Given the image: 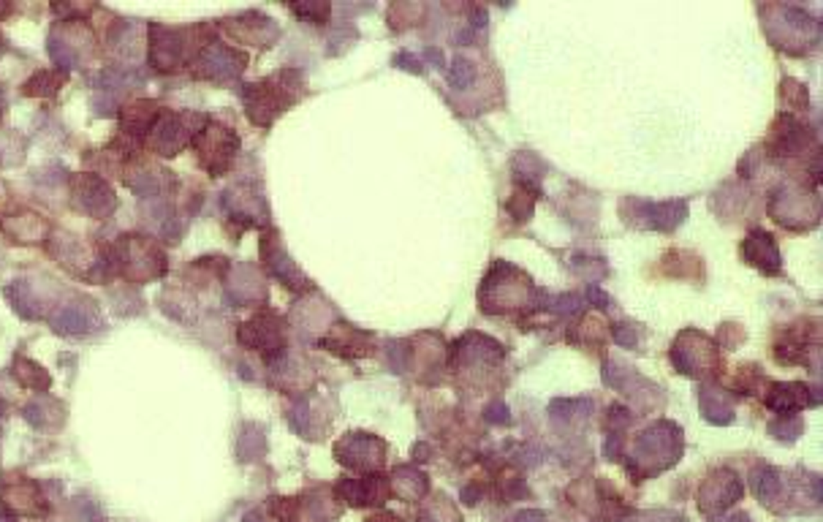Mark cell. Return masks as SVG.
<instances>
[{"label":"cell","mask_w":823,"mask_h":522,"mask_svg":"<svg viewBox=\"0 0 823 522\" xmlns=\"http://www.w3.org/2000/svg\"><path fill=\"white\" fill-rule=\"evenodd\" d=\"M193 125H196V115H190V112H185V115H177V112L158 115L153 131H150L153 133V150L166 155V158L177 155L190 136H199V131Z\"/></svg>","instance_id":"obj_1"},{"label":"cell","mask_w":823,"mask_h":522,"mask_svg":"<svg viewBox=\"0 0 823 522\" xmlns=\"http://www.w3.org/2000/svg\"><path fill=\"white\" fill-rule=\"evenodd\" d=\"M71 191H74L76 207L82 213L93 215V218H107L117 207V199H114V191L109 188V182L96 177V174H79L74 180Z\"/></svg>","instance_id":"obj_2"},{"label":"cell","mask_w":823,"mask_h":522,"mask_svg":"<svg viewBox=\"0 0 823 522\" xmlns=\"http://www.w3.org/2000/svg\"><path fill=\"white\" fill-rule=\"evenodd\" d=\"M237 144H239L237 136H234L228 128H223V125H207V128L199 131V136H196V150L201 153V164L207 166L210 158H215L210 174H220L228 164H231Z\"/></svg>","instance_id":"obj_3"},{"label":"cell","mask_w":823,"mask_h":522,"mask_svg":"<svg viewBox=\"0 0 823 522\" xmlns=\"http://www.w3.org/2000/svg\"><path fill=\"white\" fill-rule=\"evenodd\" d=\"M150 41H153V50H150L153 65L164 74L166 71H177V65L182 63V33L164 28V25H153L150 28Z\"/></svg>","instance_id":"obj_4"},{"label":"cell","mask_w":823,"mask_h":522,"mask_svg":"<svg viewBox=\"0 0 823 522\" xmlns=\"http://www.w3.org/2000/svg\"><path fill=\"white\" fill-rule=\"evenodd\" d=\"M280 87H272L270 82H259L253 87L245 90V101H248V117L256 125H270L274 117L283 112V98L277 93Z\"/></svg>","instance_id":"obj_5"},{"label":"cell","mask_w":823,"mask_h":522,"mask_svg":"<svg viewBox=\"0 0 823 522\" xmlns=\"http://www.w3.org/2000/svg\"><path fill=\"white\" fill-rule=\"evenodd\" d=\"M155 120H158L155 101H144V98H142V101H133V104H128V107L122 109V115H120V128H122L125 133H131V136H144V133L153 131Z\"/></svg>","instance_id":"obj_6"},{"label":"cell","mask_w":823,"mask_h":522,"mask_svg":"<svg viewBox=\"0 0 823 522\" xmlns=\"http://www.w3.org/2000/svg\"><path fill=\"white\" fill-rule=\"evenodd\" d=\"M93 324H101V321H93L90 310L87 307H76V305H68V307H60L55 316H52V327L63 335H85L93 329Z\"/></svg>","instance_id":"obj_7"},{"label":"cell","mask_w":823,"mask_h":522,"mask_svg":"<svg viewBox=\"0 0 823 522\" xmlns=\"http://www.w3.org/2000/svg\"><path fill=\"white\" fill-rule=\"evenodd\" d=\"M14 376H17V381L22 384V387H28V389H36V392H47L50 389V376H47V370L39 365V362H33V359H28V356H17L14 359Z\"/></svg>","instance_id":"obj_8"},{"label":"cell","mask_w":823,"mask_h":522,"mask_svg":"<svg viewBox=\"0 0 823 522\" xmlns=\"http://www.w3.org/2000/svg\"><path fill=\"white\" fill-rule=\"evenodd\" d=\"M65 79H68L65 71L44 68V71H36V74L22 85V93H25V96H55L57 90L63 87Z\"/></svg>","instance_id":"obj_9"},{"label":"cell","mask_w":823,"mask_h":522,"mask_svg":"<svg viewBox=\"0 0 823 522\" xmlns=\"http://www.w3.org/2000/svg\"><path fill=\"white\" fill-rule=\"evenodd\" d=\"M6 299L14 305V310L19 313V316H25V318H36L39 316V302L33 299V291H30V286L28 283H22V281H14V283H8L6 286Z\"/></svg>","instance_id":"obj_10"},{"label":"cell","mask_w":823,"mask_h":522,"mask_svg":"<svg viewBox=\"0 0 823 522\" xmlns=\"http://www.w3.org/2000/svg\"><path fill=\"white\" fill-rule=\"evenodd\" d=\"M52 406H57V400L52 398H36L25 406V419L39 430H52V424H50V408Z\"/></svg>","instance_id":"obj_11"},{"label":"cell","mask_w":823,"mask_h":522,"mask_svg":"<svg viewBox=\"0 0 823 522\" xmlns=\"http://www.w3.org/2000/svg\"><path fill=\"white\" fill-rule=\"evenodd\" d=\"M476 76V71H473V65L468 63V60H454V71L448 74V82L454 85V87H465V85H470V79Z\"/></svg>","instance_id":"obj_12"},{"label":"cell","mask_w":823,"mask_h":522,"mask_svg":"<svg viewBox=\"0 0 823 522\" xmlns=\"http://www.w3.org/2000/svg\"><path fill=\"white\" fill-rule=\"evenodd\" d=\"M294 11H296V17H302V19H313V22H324L327 17H329V8L324 6V3H313V6H294Z\"/></svg>","instance_id":"obj_13"},{"label":"cell","mask_w":823,"mask_h":522,"mask_svg":"<svg viewBox=\"0 0 823 522\" xmlns=\"http://www.w3.org/2000/svg\"><path fill=\"white\" fill-rule=\"evenodd\" d=\"M394 63L397 65H405V71H413V74H424V63L416 58H410L408 52H402V55H397L394 58Z\"/></svg>","instance_id":"obj_14"},{"label":"cell","mask_w":823,"mask_h":522,"mask_svg":"<svg viewBox=\"0 0 823 522\" xmlns=\"http://www.w3.org/2000/svg\"><path fill=\"white\" fill-rule=\"evenodd\" d=\"M587 296H590V302H595L598 307H606V305H608L606 294H604V291H598L595 286H590V289H587Z\"/></svg>","instance_id":"obj_15"},{"label":"cell","mask_w":823,"mask_h":522,"mask_svg":"<svg viewBox=\"0 0 823 522\" xmlns=\"http://www.w3.org/2000/svg\"><path fill=\"white\" fill-rule=\"evenodd\" d=\"M427 58L432 60V63H438V65H443V55L435 52V50H427Z\"/></svg>","instance_id":"obj_16"},{"label":"cell","mask_w":823,"mask_h":522,"mask_svg":"<svg viewBox=\"0 0 823 522\" xmlns=\"http://www.w3.org/2000/svg\"><path fill=\"white\" fill-rule=\"evenodd\" d=\"M242 522H261V514H259V512H250V514H245V520Z\"/></svg>","instance_id":"obj_17"},{"label":"cell","mask_w":823,"mask_h":522,"mask_svg":"<svg viewBox=\"0 0 823 522\" xmlns=\"http://www.w3.org/2000/svg\"><path fill=\"white\" fill-rule=\"evenodd\" d=\"M6 109V98H3V90H0V112Z\"/></svg>","instance_id":"obj_18"},{"label":"cell","mask_w":823,"mask_h":522,"mask_svg":"<svg viewBox=\"0 0 823 522\" xmlns=\"http://www.w3.org/2000/svg\"><path fill=\"white\" fill-rule=\"evenodd\" d=\"M3 413H6V403H3V400H0V416H3Z\"/></svg>","instance_id":"obj_19"},{"label":"cell","mask_w":823,"mask_h":522,"mask_svg":"<svg viewBox=\"0 0 823 522\" xmlns=\"http://www.w3.org/2000/svg\"><path fill=\"white\" fill-rule=\"evenodd\" d=\"M0 52H3V39H0Z\"/></svg>","instance_id":"obj_20"}]
</instances>
